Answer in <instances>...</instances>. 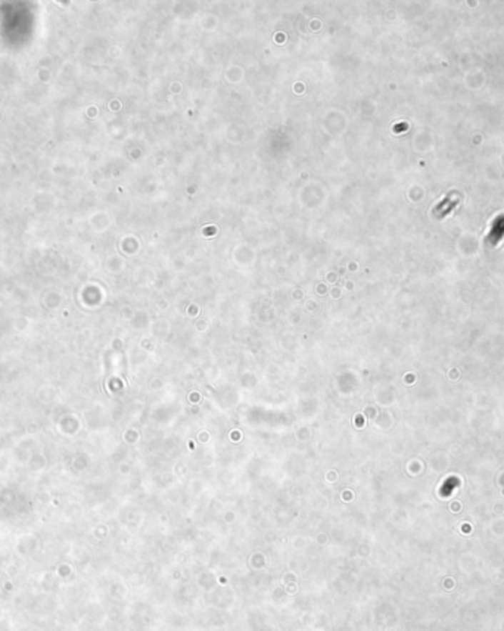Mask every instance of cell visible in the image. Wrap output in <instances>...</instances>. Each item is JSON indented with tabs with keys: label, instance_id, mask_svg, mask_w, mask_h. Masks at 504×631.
I'll return each mask as SVG.
<instances>
[{
	"label": "cell",
	"instance_id": "obj_1",
	"mask_svg": "<svg viewBox=\"0 0 504 631\" xmlns=\"http://www.w3.org/2000/svg\"><path fill=\"white\" fill-rule=\"evenodd\" d=\"M459 202H460V198L457 197V195H451V197H447L437 208H435V216H437L438 219H444V217H447L453 209L459 205Z\"/></svg>",
	"mask_w": 504,
	"mask_h": 631
}]
</instances>
